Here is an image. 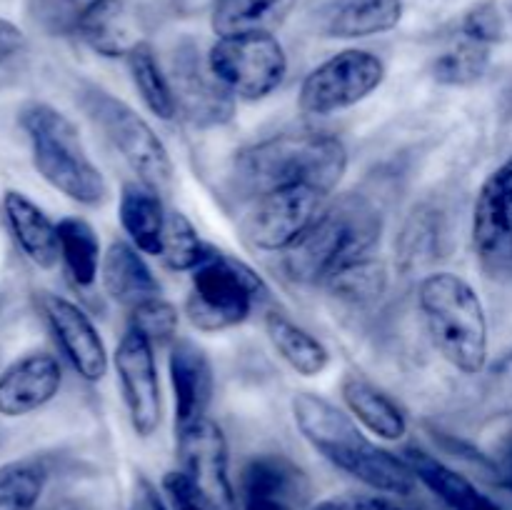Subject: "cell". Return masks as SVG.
<instances>
[{"label": "cell", "mask_w": 512, "mask_h": 510, "mask_svg": "<svg viewBox=\"0 0 512 510\" xmlns=\"http://www.w3.org/2000/svg\"><path fill=\"white\" fill-rule=\"evenodd\" d=\"M40 310L60 353L73 365L75 373L88 383H100L108 375L110 360L108 348L90 315L73 300L53 293H43Z\"/></svg>", "instance_id": "cell-14"}, {"label": "cell", "mask_w": 512, "mask_h": 510, "mask_svg": "<svg viewBox=\"0 0 512 510\" xmlns=\"http://www.w3.org/2000/svg\"><path fill=\"white\" fill-rule=\"evenodd\" d=\"M210 245L200 240L195 225L185 218V213H168V223H165L163 235V253L160 258L168 263L173 270H195L200 260L205 258Z\"/></svg>", "instance_id": "cell-33"}, {"label": "cell", "mask_w": 512, "mask_h": 510, "mask_svg": "<svg viewBox=\"0 0 512 510\" xmlns=\"http://www.w3.org/2000/svg\"><path fill=\"white\" fill-rule=\"evenodd\" d=\"M293 418L303 438L328 463L368 488L388 495H410L415 490V473L405 458L388 453L365 438L353 415L315 393H298L293 398Z\"/></svg>", "instance_id": "cell-2"}, {"label": "cell", "mask_w": 512, "mask_h": 510, "mask_svg": "<svg viewBox=\"0 0 512 510\" xmlns=\"http://www.w3.org/2000/svg\"><path fill=\"white\" fill-rule=\"evenodd\" d=\"M405 463L413 468L415 478L430 490V493L438 495L448 508L453 510H503L493 498L483 493L478 485L470 478H465L463 473H458L455 468L445 465L443 460L433 458L430 453L420 448H408L405 450Z\"/></svg>", "instance_id": "cell-22"}, {"label": "cell", "mask_w": 512, "mask_h": 510, "mask_svg": "<svg viewBox=\"0 0 512 510\" xmlns=\"http://www.w3.org/2000/svg\"><path fill=\"white\" fill-rule=\"evenodd\" d=\"M328 290L335 298L353 305H365L378 300L388 288V270L380 260L360 258L355 263L340 268L333 278L328 280Z\"/></svg>", "instance_id": "cell-32"}, {"label": "cell", "mask_w": 512, "mask_h": 510, "mask_svg": "<svg viewBox=\"0 0 512 510\" xmlns=\"http://www.w3.org/2000/svg\"><path fill=\"white\" fill-rule=\"evenodd\" d=\"M3 213L25 258L43 270L53 268L60 260L58 223H53L35 200L13 188L3 193Z\"/></svg>", "instance_id": "cell-19"}, {"label": "cell", "mask_w": 512, "mask_h": 510, "mask_svg": "<svg viewBox=\"0 0 512 510\" xmlns=\"http://www.w3.org/2000/svg\"><path fill=\"white\" fill-rule=\"evenodd\" d=\"M208 70L233 98L263 100L285 83L288 55L275 35H230L213 43Z\"/></svg>", "instance_id": "cell-8"}, {"label": "cell", "mask_w": 512, "mask_h": 510, "mask_svg": "<svg viewBox=\"0 0 512 510\" xmlns=\"http://www.w3.org/2000/svg\"><path fill=\"white\" fill-rule=\"evenodd\" d=\"M50 470L40 458H18L0 465V510H35Z\"/></svg>", "instance_id": "cell-30"}, {"label": "cell", "mask_w": 512, "mask_h": 510, "mask_svg": "<svg viewBox=\"0 0 512 510\" xmlns=\"http://www.w3.org/2000/svg\"><path fill=\"white\" fill-rule=\"evenodd\" d=\"M500 475H503V485L512 493V438L505 440L500 450Z\"/></svg>", "instance_id": "cell-41"}, {"label": "cell", "mask_w": 512, "mask_h": 510, "mask_svg": "<svg viewBox=\"0 0 512 510\" xmlns=\"http://www.w3.org/2000/svg\"><path fill=\"white\" fill-rule=\"evenodd\" d=\"M30 43L23 30L8 18H0V93L15 88L28 75Z\"/></svg>", "instance_id": "cell-34"}, {"label": "cell", "mask_w": 512, "mask_h": 510, "mask_svg": "<svg viewBox=\"0 0 512 510\" xmlns=\"http://www.w3.org/2000/svg\"><path fill=\"white\" fill-rule=\"evenodd\" d=\"M130 510H168V505L163 503L160 493L155 490V485L150 480L138 478L133 490V500H130Z\"/></svg>", "instance_id": "cell-39"}, {"label": "cell", "mask_w": 512, "mask_h": 510, "mask_svg": "<svg viewBox=\"0 0 512 510\" xmlns=\"http://www.w3.org/2000/svg\"><path fill=\"white\" fill-rule=\"evenodd\" d=\"M265 333H268L270 345L275 353L295 370V373L305 375V378H315V375L325 373L330 365V353L313 333L290 320L283 313H268L265 318Z\"/></svg>", "instance_id": "cell-27"}, {"label": "cell", "mask_w": 512, "mask_h": 510, "mask_svg": "<svg viewBox=\"0 0 512 510\" xmlns=\"http://www.w3.org/2000/svg\"><path fill=\"white\" fill-rule=\"evenodd\" d=\"M113 363L130 425H133L135 435L150 438L163 420V398H160L153 343L140 330L128 328L115 348Z\"/></svg>", "instance_id": "cell-12"}, {"label": "cell", "mask_w": 512, "mask_h": 510, "mask_svg": "<svg viewBox=\"0 0 512 510\" xmlns=\"http://www.w3.org/2000/svg\"><path fill=\"white\" fill-rule=\"evenodd\" d=\"M383 233L378 208L363 195H343L325 205L303 233L285 250V270L298 283H328L340 268L368 258Z\"/></svg>", "instance_id": "cell-3"}, {"label": "cell", "mask_w": 512, "mask_h": 510, "mask_svg": "<svg viewBox=\"0 0 512 510\" xmlns=\"http://www.w3.org/2000/svg\"><path fill=\"white\" fill-rule=\"evenodd\" d=\"M473 245L485 270L512 273V158L480 188L473 208Z\"/></svg>", "instance_id": "cell-13"}, {"label": "cell", "mask_w": 512, "mask_h": 510, "mask_svg": "<svg viewBox=\"0 0 512 510\" xmlns=\"http://www.w3.org/2000/svg\"><path fill=\"white\" fill-rule=\"evenodd\" d=\"M20 128L28 135L35 170L50 188L88 208L110 198L108 180L90 160L68 115L48 103H28L20 110Z\"/></svg>", "instance_id": "cell-5"}, {"label": "cell", "mask_w": 512, "mask_h": 510, "mask_svg": "<svg viewBox=\"0 0 512 510\" xmlns=\"http://www.w3.org/2000/svg\"><path fill=\"white\" fill-rule=\"evenodd\" d=\"M175 8V13L185 15V18H190V15H200V13H213L215 5L220 3V0H170Z\"/></svg>", "instance_id": "cell-40"}, {"label": "cell", "mask_w": 512, "mask_h": 510, "mask_svg": "<svg viewBox=\"0 0 512 510\" xmlns=\"http://www.w3.org/2000/svg\"><path fill=\"white\" fill-rule=\"evenodd\" d=\"M178 438L180 473L198 490L210 510H235L233 480H230L228 440L210 418L175 433Z\"/></svg>", "instance_id": "cell-11"}, {"label": "cell", "mask_w": 512, "mask_h": 510, "mask_svg": "<svg viewBox=\"0 0 512 510\" xmlns=\"http://www.w3.org/2000/svg\"><path fill=\"white\" fill-rule=\"evenodd\" d=\"M130 328L140 330L150 343H170L178 338V310L168 300L150 298L130 310Z\"/></svg>", "instance_id": "cell-35"}, {"label": "cell", "mask_w": 512, "mask_h": 510, "mask_svg": "<svg viewBox=\"0 0 512 510\" xmlns=\"http://www.w3.org/2000/svg\"><path fill=\"white\" fill-rule=\"evenodd\" d=\"M328 193L313 185H290L248 200L243 233L260 250H290L325 208Z\"/></svg>", "instance_id": "cell-10"}, {"label": "cell", "mask_w": 512, "mask_h": 510, "mask_svg": "<svg viewBox=\"0 0 512 510\" xmlns=\"http://www.w3.org/2000/svg\"><path fill=\"white\" fill-rule=\"evenodd\" d=\"M493 48L458 33V40L433 63V78L443 85H470L478 83L490 65Z\"/></svg>", "instance_id": "cell-31"}, {"label": "cell", "mask_w": 512, "mask_h": 510, "mask_svg": "<svg viewBox=\"0 0 512 510\" xmlns=\"http://www.w3.org/2000/svg\"><path fill=\"white\" fill-rule=\"evenodd\" d=\"M348 170V150L333 133H280L240 150L233 160V185L245 200L275 188L313 185L333 193Z\"/></svg>", "instance_id": "cell-1"}, {"label": "cell", "mask_w": 512, "mask_h": 510, "mask_svg": "<svg viewBox=\"0 0 512 510\" xmlns=\"http://www.w3.org/2000/svg\"><path fill=\"white\" fill-rule=\"evenodd\" d=\"M163 485L175 510H210L198 495V490L188 483V478L180 470H173V473L165 475Z\"/></svg>", "instance_id": "cell-37"}, {"label": "cell", "mask_w": 512, "mask_h": 510, "mask_svg": "<svg viewBox=\"0 0 512 510\" xmlns=\"http://www.w3.org/2000/svg\"><path fill=\"white\" fill-rule=\"evenodd\" d=\"M418 310L433 348L463 375L483 373L488 363V315L473 285L440 270L418 285Z\"/></svg>", "instance_id": "cell-4"}, {"label": "cell", "mask_w": 512, "mask_h": 510, "mask_svg": "<svg viewBox=\"0 0 512 510\" xmlns=\"http://www.w3.org/2000/svg\"><path fill=\"white\" fill-rule=\"evenodd\" d=\"M403 20V0H333L323 30L330 38L353 40L388 33Z\"/></svg>", "instance_id": "cell-25"}, {"label": "cell", "mask_w": 512, "mask_h": 510, "mask_svg": "<svg viewBox=\"0 0 512 510\" xmlns=\"http://www.w3.org/2000/svg\"><path fill=\"white\" fill-rule=\"evenodd\" d=\"M125 58H128L135 90L140 93L143 103L148 105L150 113L158 115L160 120H173L175 113H178V100H175L173 83L165 75V70L160 68L155 50L140 40Z\"/></svg>", "instance_id": "cell-29"}, {"label": "cell", "mask_w": 512, "mask_h": 510, "mask_svg": "<svg viewBox=\"0 0 512 510\" xmlns=\"http://www.w3.org/2000/svg\"><path fill=\"white\" fill-rule=\"evenodd\" d=\"M310 510H338V500H335V498L320 500V503H315Z\"/></svg>", "instance_id": "cell-43"}, {"label": "cell", "mask_w": 512, "mask_h": 510, "mask_svg": "<svg viewBox=\"0 0 512 510\" xmlns=\"http://www.w3.org/2000/svg\"><path fill=\"white\" fill-rule=\"evenodd\" d=\"M170 383L175 393V433L208 418L213 400V365L203 348L190 340H175L170 345Z\"/></svg>", "instance_id": "cell-18"}, {"label": "cell", "mask_w": 512, "mask_h": 510, "mask_svg": "<svg viewBox=\"0 0 512 510\" xmlns=\"http://www.w3.org/2000/svg\"><path fill=\"white\" fill-rule=\"evenodd\" d=\"M170 83H173L178 113L198 128H213L233 118V95L210 75L208 68L200 65L193 50L178 53L170 68Z\"/></svg>", "instance_id": "cell-17"}, {"label": "cell", "mask_w": 512, "mask_h": 510, "mask_svg": "<svg viewBox=\"0 0 512 510\" xmlns=\"http://www.w3.org/2000/svg\"><path fill=\"white\" fill-rule=\"evenodd\" d=\"M100 278H103L105 293L115 303L130 310L160 295L158 280H155L153 270L148 268L140 250L135 245L123 243V240H113L108 245L103 263H100Z\"/></svg>", "instance_id": "cell-21"}, {"label": "cell", "mask_w": 512, "mask_h": 510, "mask_svg": "<svg viewBox=\"0 0 512 510\" xmlns=\"http://www.w3.org/2000/svg\"><path fill=\"white\" fill-rule=\"evenodd\" d=\"M78 35L88 48L103 58H125L135 45L133 20L120 0H93L80 10L75 20Z\"/></svg>", "instance_id": "cell-23"}, {"label": "cell", "mask_w": 512, "mask_h": 510, "mask_svg": "<svg viewBox=\"0 0 512 510\" xmlns=\"http://www.w3.org/2000/svg\"><path fill=\"white\" fill-rule=\"evenodd\" d=\"M58 240H60V260L65 263L70 280L78 288H90L98 278L100 263V240L95 235L93 225L83 218H63L58 220Z\"/></svg>", "instance_id": "cell-28"}, {"label": "cell", "mask_w": 512, "mask_h": 510, "mask_svg": "<svg viewBox=\"0 0 512 510\" xmlns=\"http://www.w3.org/2000/svg\"><path fill=\"white\" fill-rule=\"evenodd\" d=\"M308 495V475L285 455L263 453L243 465L240 473L243 510H303Z\"/></svg>", "instance_id": "cell-15"}, {"label": "cell", "mask_w": 512, "mask_h": 510, "mask_svg": "<svg viewBox=\"0 0 512 510\" xmlns=\"http://www.w3.org/2000/svg\"><path fill=\"white\" fill-rule=\"evenodd\" d=\"M335 500H338V510H418L385 495H353V498Z\"/></svg>", "instance_id": "cell-38"}, {"label": "cell", "mask_w": 512, "mask_h": 510, "mask_svg": "<svg viewBox=\"0 0 512 510\" xmlns=\"http://www.w3.org/2000/svg\"><path fill=\"white\" fill-rule=\"evenodd\" d=\"M118 218L123 230L128 233L130 243L148 255L163 253V235L168 215H165L163 200L158 190L148 188L145 183H125L120 190Z\"/></svg>", "instance_id": "cell-24"}, {"label": "cell", "mask_w": 512, "mask_h": 510, "mask_svg": "<svg viewBox=\"0 0 512 510\" xmlns=\"http://www.w3.org/2000/svg\"><path fill=\"white\" fill-rule=\"evenodd\" d=\"M340 395L350 415L373 435L383 440H400L408 435V415L398 400L360 373H348L340 383Z\"/></svg>", "instance_id": "cell-20"}, {"label": "cell", "mask_w": 512, "mask_h": 510, "mask_svg": "<svg viewBox=\"0 0 512 510\" xmlns=\"http://www.w3.org/2000/svg\"><path fill=\"white\" fill-rule=\"evenodd\" d=\"M190 273L185 315L200 333H220L245 323L255 303L268 295L265 280L223 250L208 248L198 268Z\"/></svg>", "instance_id": "cell-6"}, {"label": "cell", "mask_w": 512, "mask_h": 510, "mask_svg": "<svg viewBox=\"0 0 512 510\" xmlns=\"http://www.w3.org/2000/svg\"><path fill=\"white\" fill-rule=\"evenodd\" d=\"M50 510H95V508L88 503H80V500H65V503L55 505V508H50Z\"/></svg>", "instance_id": "cell-42"}, {"label": "cell", "mask_w": 512, "mask_h": 510, "mask_svg": "<svg viewBox=\"0 0 512 510\" xmlns=\"http://www.w3.org/2000/svg\"><path fill=\"white\" fill-rule=\"evenodd\" d=\"M385 63L370 50L348 48L330 55L300 83L298 105L308 115H330L363 103L383 85Z\"/></svg>", "instance_id": "cell-9"}, {"label": "cell", "mask_w": 512, "mask_h": 510, "mask_svg": "<svg viewBox=\"0 0 512 510\" xmlns=\"http://www.w3.org/2000/svg\"><path fill=\"white\" fill-rule=\"evenodd\" d=\"M298 0H220L213 10L218 38L230 35H273L288 20Z\"/></svg>", "instance_id": "cell-26"}, {"label": "cell", "mask_w": 512, "mask_h": 510, "mask_svg": "<svg viewBox=\"0 0 512 510\" xmlns=\"http://www.w3.org/2000/svg\"><path fill=\"white\" fill-rule=\"evenodd\" d=\"M80 105L95 123V128L123 155V160L138 175L140 183L158 190V193L170 190L173 160H170L163 140L148 125V120L140 118L128 103H123L98 85H85L83 93H80Z\"/></svg>", "instance_id": "cell-7"}, {"label": "cell", "mask_w": 512, "mask_h": 510, "mask_svg": "<svg viewBox=\"0 0 512 510\" xmlns=\"http://www.w3.org/2000/svg\"><path fill=\"white\" fill-rule=\"evenodd\" d=\"M458 33L475 40V43L488 45V48L498 45L505 38V18L500 13L498 3L495 0H480L473 8L465 10L463 18H460Z\"/></svg>", "instance_id": "cell-36"}, {"label": "cell", "mask_w": 512, "mask_h": 510, "mask_svg": "<svg viewBox=\"0 0 512 510\" xmlns=\"http://www.w3.org/2000/svg\"><path fill=\"white\" fill-rule=\"evenodd\" d=\"M63 385V368L48 350H30L0 370V415L23 418L48 405Z\"/></svg>", "instance_id": "cell-16"}]
</instances>
